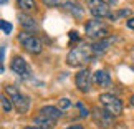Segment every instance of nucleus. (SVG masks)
<instances>
[{
	"mask_svg": "<svg viewBox=\"0 0 134 129\" xmlns=\"http://www.w3.org/2000/svg\"><path fill=\"white\" fill-rule=\"evenodd\" d=\"M96 53L93 50V43H80L78 46L71 48L66 55V63L70 66H86L94 61Z\"/></svg>",
	"mask_w": 134,
	"mask_h": 129,
	"instance_id": "f257e3e1",
	"label": "nucleus"
},
{
	"mask_svg": "<svg viewBox=\"0 0 134 129\" xmlns=\"http://www.w3.org/2000/svg\"><path fill=\"white\" fill-rule=\"evenodd\" d=\"M61 109L56 106H43L38 111L37 117H35V126H38L40 129H51L55 126V122L61 117Z\"/></svg>",
	"mask_w": 134,
	"mask_h": 129,
	"instance_id": "f03ea898",
	"label": "nucleus"
},
{
	"mask_svg": "<svg viewBox=\"0 0 134 129\" xmlns=\"http://www.w3.org/2000/svg\"><path fill=\"white\" fill-rule=\"evenodd\" d=\"M5 91L8 93L10 96V101H12V104L15 106V109L18 113H27L30 109V98L27 94H23L22 91L18 89V88L15 86H5Z\"/></svg>",
	"mask_w": 134,
	"mask_h": 129,
	"instance_id": "7ed1b4c3",
	"label": "nucleus"
},
{
	"mask_svg": "<svg viewBox=\"0 0 134 129\" xmlns=\"http://www.w3.org/2000/svg\"><path fill=\"white\" fill-rule=\"evenodd\" d=\"M85 30H86V35H88L90 38L96 40V42L109 37V28H108V25L104 22H101V20H90V22L85 25Z\"/></svg>",
	"mask_w": 134,
	"mask_h": 129,
	"instance_id": "20e7f679",
	"label": "nucleus"
},
{
	"mask_svg": "<svg viewBox=\"0 0 134 129\" xmlns=\"http://www.w3.org/2000/svg\"><path fill=\"white\" fill-rule=\"evenodd\" d=\"M99 103H101V106L114 117L122 113V103H121V99H118V96H114V94L103 93L99 96Z\"/></svg>",
	"mask_w": 134,
	"mask_h": 129,
	"instance_id": "39448f33",
	"label": "nucleus"
},
{
	"mask_svg": "<svg viewBox=\"0 0 134 129\" xmlns=\"http://www.w3.org/2000/svg\"><path fill=\"white\" fill-rule=\"evenodd\" d=\"M18 42L22 43V46L27 51H30V53H33V55H38V53H42V42L35 37V35L32 33H28V32H23V33H20L18 35Z\"/></svg>",
	"mask_w": 134,
	"mask_h": 129,
	"instance_id": "423d86ee",
	"label": "nucleus"
},
{
	"mask_svg": "<svg viewBox=\"0 0 134 129\" xmlns=\"http://www.w3.org/2000/svg\"><path fill=\"white\" fill-rule=\"evenodd\" d=\"M86 3H88L90 12L94 17H98V18H104V17L111 18L113 17L109 3H106L104 0H86Z\"/></svg>",
	"mask_w": 134,
	"mask_h": 129,
	"instance_id": "0eeeda50",
	"label": "nucleus"
},
{
	"mask_svg": "<svg viewBox=\"0 0 134 129\" xmlns=\"http://www.w3.org/2000/svg\"><path fill=\"white\" fill-rule=\"evenodd\" d=\"M10 68L15 75H18L22 80H30L32 78V68L28 66V63L25 61L22 56H15L10 63Z\"/></svg>",
	"mask_w": 134,
	"mask_h": 129,
	"instance_id": "6e6552de",
	"label": "nucleus"
},
{
	"mask_svg": "<svg viewBox=\"0 0 134 129\" xmlns=\"http://www.w3.org/2000/svg\"><path fill=\"white\" fill-rule=\"evenodd\" d=\"M93 119L99 127H111L113 122H114V116H111L106 109H99V108H94L93 109Z\"/></svg>",
	"mask_w": 134,
	"mask_h": 129,
	"instance_id": "1a4fd4ad",
	"label": "nucleus"
},
{
	"mask_svg": "<svg viewBox=\"0 0 134 129\" xmlns=\"http://www.w3.org/2000/svg\"><path fill=\"white\" fill-rule=\"evenodd\" d=\"M75 83H76V88H78L81 93H88L91 89V71L83 68L80 73H76Z\"/></svg>",
	"mask_w": 134,
	"mask_h": 129,
	"instance_id": "9d476101",
	"label": "nucleus"
},
{
	"mask_svg": "<svg viewBox=\"0 0 134 129\" xmlns=\"http://www.w3.org/2000/svg\"><path fill=\"white\" fill-rule=\"evenodd\" d=\"M94 83L101 88H109L113 85V81H111V76L106 70H99L94 73Z\"/></svg>",
	"mask_w": 134,
	"mask_h": 129,
	"instance_id": "9b49d317",
	"label": "nucleus"
},
{
	"mask_svg": "<svg viewBox=\"0 0 134 129\" xmlns=\"http://www.w3.org/2000/svg\"><path fill=\"white\" fill-rule=\"evenodd\" d=\"M18 20H20V25L25 28V32H35V30L38 28V25H37V22L30 17V15H27V13H20L18 15Z\"/></svg>",
	"mask_w": 134,
	"mask_h": 129,
	"instance_id": "f8f14e48",
	"label": "nucleus"
},
{
	"mask_svg": "<svg viewBox=\"0 0 134 129\" xmlns=\"http://www.w3.org/2000/svg\"><path fill=\"white\" fill-rule=\"evenodd\" d=\"M63 8L66 10V12H70V13L73 15V17H76V18H81V17H83V8H81L76 2H71V0H68V2L63 3Z\"/></svg>",
	"mask_w": 134,
	"mask_h": 129,
	"instance_id": "ddd939ff",
	"label": "nucleus"
},
{
	"mask_svg": "<svg viewBox=\"0 0 134 129\" xmlns=\"http://www.w3.org/2000/svg\"><path fill=\"white\" fill-rule=\"evenodd\" d=\"M111 43H113V38H104V40H99V42H94V43H93V50H94L96 56H99V55L104 53V51L109 48Z\"/></svg>",
	"mask_w": 134,
	"mask_h": 129,
	"instance_id": "4468645a",
	"label": "nucleus"
},
{
	"mask_svg": "<svg viewBox=\"0 0 134 129\" xmlns=\"http://www.w3.org/2000/svg\"><path fill=\"white\" fill-rule=\"evenodd\" d=\"M18 7L23 10V12H33L35 8H37V3H35V0H17Z\"/></svg>",
	"mask_w": 134,
	"mask_h": 129,
	"instance_id": "2eb2a0df",
	"label": "nucleus"
},
{
	"mask_svg": "<svg viewBox=\"0 0 134 129\" xmlns=\"http://www.w3.org/2000/svg\"><path fill=\"white\" fill-rule=\"evenodd\" d=\"M0 99H2V109H3V113H10V109H12V101L7 99L5 94H2Z\"/></svg>",
	"mask_w": 134,
	"mask_h": 129,
	"instance_id": "dca6fc26",
	"label": "nucleus"
},
{
	"mask_svg": "<svg viewBox=\"0 0 134 129\" xmlns=\"http://www.w3.org/2000/svg\"><path fill=\"white\" fill-rule=\"evenodd\" d=\"M0 27H2V32L5 35H10V32H12V23H8L7 20H0Z\"/></svg>",
	"mask_w": 134,
	"mask_h": 129,
	"instance_id": "f3484780",
	"label": "nucleus"
},
{
	"mask_svg": "<svg viewBox=\"0 0 134 129\" xmlns=\"http://www.w3.org/2000/svg\"><path fill=\"white\" fill-rule=\"evenodd\" d=\"M58 106H60V109L63 111V109H68V108L71 106V101L68 99V98H61L60 103H58Z\"/></svg>",
	"mask_w": 134,
	"mask_h": 129,
	"instance_id": "a211bd4d",
	"label": "nucleus"
},
{
	"mask_svg": "<svg viewBox=\"0 0 134 129\" xmlns=\"http://www.w3.org/2000/svg\"><path fill=\"white\" fill-rule=\"evenodd\" d=\"M76 108L80 109V116H81V117H88V114H90V113H88V109L85 108V104H83V103H76Z\"/></svg>",
	"mask_w": 134,
	"mask_h": 129,
	"instance_id": "6ab92c4d",
	"label": "nucleus"
},
{
	"mask_svg": "<svg viewBox=\"0 0 134 129\" xmlns=\"http://www.w3.org/2000/svg\"><path fill=\"white\" fill-rule=\"evenodd\" d=\"M70 40H75V42H78V40H80L78 32H70Z\"/></svg>",
	"mask_w": 134,
	"mask_h": 129,
	"instance_id": "aec40b11",
	"label": "nucleus"
},
{
	"mask_svg": "<svg viewBox=\"0 0 134 129\" xmlns=\"http://www.w3.org/2000/svg\"><path fill=\"white\" fill-rule=\"evenodd\" d=\"M126 25H127L129 28H132V30H134V18H129V20H127V23H126Z\"/></svg>",
	"mask_w": 134,
	"mask_h": 129,
	"instance_id": "412c9836",
	"label": "nucleus"
},
{
	"mask_svg": "<svg viewBox=\"0 0 134 129\" xmlns=\"http://www.w3.org/2000/svg\"><path fill=\"white\" fill-rule=\"evenodd\" d=\"M66 129H85V127L80 126V124H75V126H70V127H66Z\"/></svg>",
	"mask_w": 134,
	"mask_h": 129,
	"instance_id": "4be33fe9",
	"label": "nucleus"
},
{
	"mask_svg": "<svg viewBox=\"0 0 134 129\" xmlns=\"http://www.w3.org/2000/svg\"><path fill=\"white\" fill-rule=\"evenodd\" d=\"M5 60V45H2V61Z\"/></svg>",
	"mask_w": 134,
	"mask_h": 129,
	"instance_id": "5701e85b",
	"label": "nucleus"
},
{
	"mask_svg": "<svg viewBox=\"0 0 134 129\" xmlns=\"http://www.w3.org/2000/svg\"><path fill=\"white\" fill-rule=\"evenodd\" d=\"M25 129H40L38 126H28V127H25Z\"/></svg>",
	"mask_w": 134,
	"mask_h": 129,
	"instance_id": "b1692460",
	"label": "nucleus"
},
{
	"mask_svg": "<svg viewBox=\"0 0 134 129\" xmlns=\"http://www.w3.org/2000/svg\"><path fill=\"white\" fill-rule=\"evenodd\" d=\"M0 3H2V5H7V3H8V0H0Z\"/></svg>",
	"mask_w": 134,
	"mask_h": 129,
	"instance_id": "393cba45",
	"label": "nucleus"
},
{
	"mask_svg": "<svg viewBox=\"0 0 134 129\" xmlns=\"http://www.w3.org/2000/svg\"><path fill=\"white\" fill-rule=\"evenodd\" d=\"M104 2H106V3H114L116 0H104Z\"/></svg>",
	"mask_w": 134,
	"mask_h": 129,
	"instance_id": "a878e982",
	"label": "nucleus"
},
{
	"mask_svg": "<svg viewBox=\"0 0 134 129\" xmlns=\"http://www.w3.org/2000/svg\"><path fill=\"white\" fill-rule=\"evenodd\" d=\"M131 104L134 106V94H132V98H131Z\"/></svg>",
	"mask_w": 134,
	"mask_h": 129,
	"instance_id": "bb28decb",
	"label": "nucleus"
}]
</instances>
